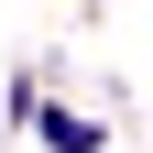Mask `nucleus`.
<instances>
[{
  "label": "nucleus",
  "mask_w": 153,
  "mask_h": 153,
  "mask_svg": "<svg viewBox=\"0 0 153 153\" xmlns=\"http://www.w3.org/2000/svg\"><path fill=\"white\" fill-rule=\"evenodd\" d=\"M33 120H44L55 153H88V142H99V120H76V109H33Z\"/></svg>",
  "instance_id": "nucleus-1"
}]
</instances>
